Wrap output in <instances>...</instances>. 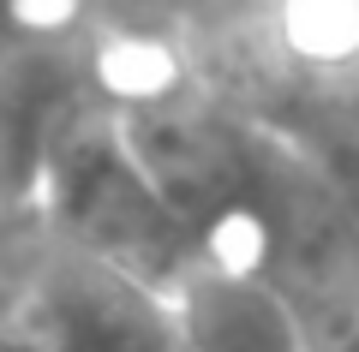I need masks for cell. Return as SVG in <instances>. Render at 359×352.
<instances>
[{
	"label": "cell",
	"mask_w": 359,
	"mask_h": 352,
	"mask_svg": "<svg viewBox=\"0 0 359 352\" xmlns=\"http://www.w3.org/2000/svg\"><path fill=\"white\" fill-rule=\"evenodd\" d=\"M30 209L66 245L114 263L120 275L174 299L192 269H204L192 233L180 227L156 179L132 155L120 113L108 101H78L42 143Z\"/></svg>",
	"instance_id": "obj_1"
},
{
	"label": "cell",
	"mask_w": 359,
	"mask_h": 352,
	"mask_svg": "<svg viewBox=\"0 0 359 352\" xmlns=\"http://www.w3.org/2000/svg\"><path fill=\"white\" fill-rule=\"evenodd\" d=\"M6 352H180L174 299L66 245L42 221L0 239Z\"/></svg>",
	"instance_id": "obj_2"
},
{
	"label": "cell",
	"mask_w": 359,
	"mask_h": 352,
	"mask_svg": "<svg viewBox=\"0 0 359 352\" xmlns=\"http://www.w3.org/2000/svg\"><path fill=\"white\" fill-rule=\"evenodd\" d=\"M180 352H318L306 316L257 275L192 269L174 293Z\"/></svg>",
	"instance_id": "obj_3"
},
{
	"label": "cell",
	"mask_w": 359,
	"mask_h": 352,
	"mask_svg": "<svg viewBox=\"0 0 359 352\" xmlns=\"http://www.w3.org/2000/svg\"><path fill=\"white\" fill-rule=\"evenodd\" d=\"M318 352H359V304H353V311L341 316V323H335V335L323 340Z\"/></svg>",
	"instance_id": "obj_4"
}]
</instances>
